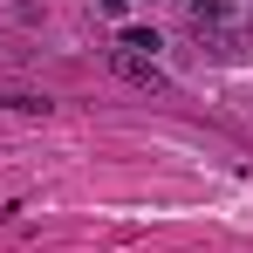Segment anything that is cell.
<instances>
[{
  "instance_id": "obj_1",
  "label": "cell",
  "mask_w": 253,
  "mask_h": 253,
  "mask_svg": "<svg viewBox=\"0 0 253 253\" xmlns=\"http://www.w3.org/2000/svg\"><path fill=\"white\" fill-rule=\"evenodd\" d=\"M110 69H117L124 83H144V89H165V76H158V62H151V55H130V48H110Z\"/></svg>"
},
{
  "instance_id": "obj_2",
  "label": "cell",
  "mask_w": 253,
  "mask_h": 253,
  "mask_svg": "<svg viewBox=\"0 0 253 253\" xmlns=\"http://www.w3.org/2000/svg\"><path fill=\"white\" fill-rule=\"evenodd\" d=\"M0 110H21V117H48L55 103H48L42 89H14V83H0Z\"/></svg>"
},
{
  "instance_id": "obj_3",
  "label": "cell",
  "mask_w": 253,
  "mask_h": 253,
  "mask_svg": "<svg viewBox=\"0 0 253 253\" xmlns=\"http://www.w3.org/2000/svg\"><path fill=\"white\" fill-rule=\"evenodd\" d=\"M192 28H233V0H192Z\"/></svg>"
},
{
  "instance_id": "obj_4",
  "label": "cell",
  "mask_w": 253,
  "mask_h": 253,
  "mask_svg": "<svg viewBox=\"0 0 253 253\" xmlns=\"http://www.w3.org/2000/svg\"><path fill=\"white\" fill-rule=\"evenodd\" d=\"M117 48H130V55H158V28H124V35H117Z\"/></svg>"
},
{
  "instance_id": "obj_5",
  "label": "cell",
  "mask_w": 253,
  "mask_h": 253,
  "mask_svg": "<svg viewBox=\"0 0 253 253\" xmlns=\"http://www.w3.org/2000/svg\"><path fill=\"white\" fill-rule=\"evenodd\" d=\"M96 7H103V14H124V7H130V0H96Z\"/></svg>"
}]
</instances>
